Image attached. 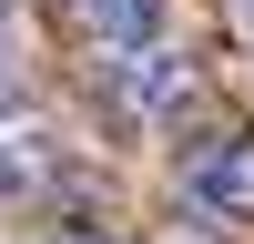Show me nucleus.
Returning a JSON list of instances; mask_svg holds the SVG:
<instances>
[{
	"label": "nucleus",
	"mask_w": 254,
	"mask_h": 244,
	"mask_svg": "<svg viewBox=\"0 0 254 244\" xmlns=\"http://www.w3.org/2000/svg\"><path fill=\"white\" fill-rule=\"evenodd\" d=\"M10 102H20V81H10V61H0V112H10Z\"/></svg>",
	"instance_id": "6"
},
{
	"label": "nucleus",
	"mask_w": 254,
	"mask_h": 244,
	"mask_svg": "<svg viewBox=\"0 0 254 244\" xmlns=\"http://www.w3.org/2000/svg\"><path fill=\"white\" fill-rule=\"evenodd\" d=\"M51 244H112V234H102V224H61Z\"/></svg>",
	"instance_id": "5"
},
{
	"label": "nucleus",
	"mask_w": 254,
	"mask_h": 244,
	"mask_svg": "<svg viewBox=\"0 0 254 244\" xmlns=\"http://www.w3.org/2000/svg\"><path fill=\"white\" fill-rule=\"evenodd\" d=\"M183 193H193L203 214L254 224V132H214V142H193V163H183Z\"/></svg>",
	"instance_id": "2"
},
{
	"label": "nucleus",
	"mask_w": 254,
	"mask_h": 244,
	"mask_svg": "<svg viewBox=\"0 0 254 244\" xmlns=\"http://www.w3.org/2000/svg\"><path fill=\"white\" fill-rule=\"evenodd\" d=\"M61 10H71V20H81V31H92V41H102V20H112V10H122V0H61Z\"/></svg>",
	"instance_id": "4"
},
{
	"label": "nucleus",
	"mask_w": 254,
	"mask_h": 244,
	"mask_svg": "<svg viewBox=\"0 0 254 244\" xmlns=\"http://www.w3.org/2000/svg\"><path fill=\"white\" fill-rule=\"evenodd\" d=\"M234 20H244V31H254V0H234Z\"/></svg>",
	"instance_id": "7"
},
{
	"label": "nucleus",
	"mask_w": 254,
	"mask_h": 244,
	"mask_svg": "<svg viewBox=\"0 0 254 244\" xmlns=\"http://www.w3.org/2000/svg\"><path fill=\"white\" fill-rule=\"evenodd\" d=\"M0 20H10V0H0Z\"/></svg>",
	"instance_id": "8"
},
{
	"label": "nucleus",
	"mask_w": 254,
	"mask_h": 244,
	"mask_svg": "<svg viewBox=\"0 0 254 244\" xmlns=\"http://www.w3.org/2000/svg\"><path fill=\"white\" fill-rule=\"evenodd\" d=\"M41 193H61V142L10 132L0 142V203H41Z\"/></svg>",
	"instance_id": "3"
},
{
	"label": "nucleus",
	"mask_w": 254,
	"mask_h": 244,
	"mask_svg": "<svg viewBox=\"0 0 254 244\" xmlns=\"http://www.w3.org/2000/svg\"><path fill=\"white\" fill-rule=\"evenodd\" d=\"M102 92H112L122 122H173L183 102L203 92V71H193V51L153 41V51H112V61H102Z\"/></svg>",
	"instance_id": "1"
}]
</instances>
